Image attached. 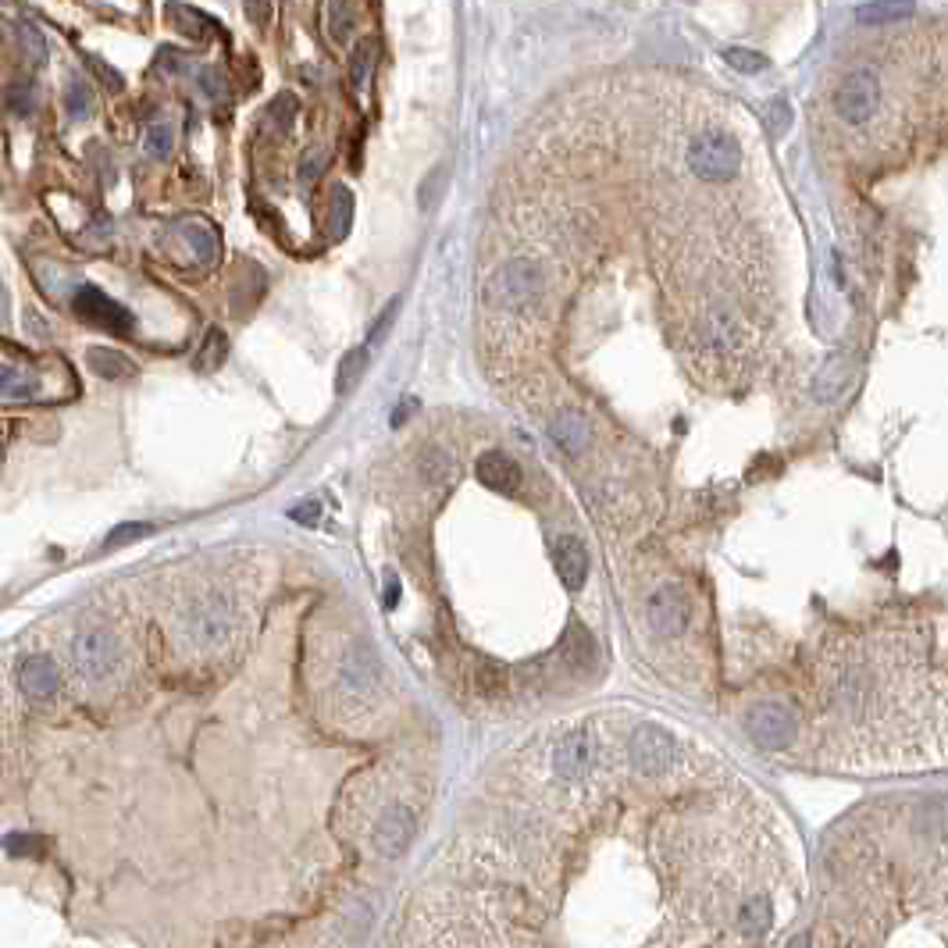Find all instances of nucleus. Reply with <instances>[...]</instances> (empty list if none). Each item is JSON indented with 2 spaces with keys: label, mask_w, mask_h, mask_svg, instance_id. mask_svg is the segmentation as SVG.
I'll use <instances>...</instances> for the list:
<instances>
[{
  "label": "nucleus",
  "mask_w": 948,
  "mask_h": 948,
  "mask_svg": "<svg viewBox=\"0 0 948 948\" xmlns=\"http://www.w3.org/2000/svg\"><path fill=\"white\" fill-rule=\"evenodd\" d=\"M25 321H29V332H33V336H40V339H47V336H50L47 321H43L36 311H25Z\"/></svg>",
  "instance_id": "48"
},
{
  "label": "nucleus",
  "mask_w": 948,
  "mask_h": 948,
  "mask_svg": "<svg viewBox=\"0 0 948 948\" xmlns=\"http://www.w3.org/2000/svg\"><path fill=\"white\" fill-rule=\"evenodd\" d=\"M15 36H18V47H22V54L29 58V65L33 68H43L47 65V40H43V33L36 29L33 22H18L15 25Z\"/></svg>",
  "instance_id": "29"
},
{
  "label": "nucleus",
  "mask_w": 948,
  "mask_h": 948,
  "mask_svg": "<svg viewBox=\"0 0 948 948\" xmlns=\"http://www.w3.org/2000/svg\"><path fill=\"white\" fill-rule=\"evenodd\" d=\"M200 82H204V93H207L211 100H221V97H225V82H221V72H218V68H204V72H200Z\"/></svg>",
  "instance_id": "45"
},
{
  "label": "nucleus",
  "mask_w": 948,
  "mask_h": 948,
  "mask_svg": "<svg viewBox=\"0 0 948 948\" xmlns=\"http://www.w3.org/2000/svg\"><path fill=\"white\" fill-rule=\"evenodd\" d=\"M72 663L79 678H86L90 685H107L122 671V642L115 638V631L100 628V624L82 628L72 638Z\"/></svg>",
  "instance_id": "7"
},
{
  "label": "nucleus",
  "mask_w": 948,
  "mask_h": 948,
  "mask_svg": "<svg viewBox=\"0 0 948 948\" xmlns=\"http://www.w3.org/2000/svg\"><path fill=\"white\" fill-rule=\"evenodd\" d=\"M289 517H293L296 524H318L321 521V503H318V499L296 503V507H289Z\"/></svg>",
  "instance_id": "42"
},
{
  "label": "nucleus",
  "mask_w": 948,
  "mask_h": 948,
  "mask_svg": "<svg viewBox=\"0 0 948 948\" xmlns=\"http://www.w3.org/2000/svg\"><path fill=\"white\" fill-rule=\"evenodd\" d=\"M564 660H567V667H574V671H592V667L599 663L596 638H592L585 628H574L571 635L564 638Z\"/></svg>",
  "instance_id": "24"
},
{
  "label": "nucleus",
  "mask_w": 948,
  "mask_h": 948,
  "mask_svg": "<svg viewBox=\"0 0 948 948\" xmlns=\"http://www.w3.org/2000/svg\"><path fill=\"white\" fill-rule=\"evenodd\" d=\"M546 428H549V439L560 446V450L567 453V457H585L589 453V446H592V425H589V417L581 414L578 407H560V410H553L549 414V421H546Z\"/></svg>",
  "instance_id": "14"
},
{
  "label": "nucleus",
  "mask_w": 948,
  "mask_h": 948,
  "mask_svg": "<svg viewBox=\"0 0 948 948\" xmlns=\"http://www.w3.org/2000/svg\"><path fill=\"white\" fill-rule=\"evenodd\" d=\"M417 474L428 489H446L453 482V457L439 446H428L421 457H417Z\"/></svg>",
  "instance_id": "23"
},
{
  "label": "nucleus",
  "mask_w": 948,
  "mask_h": 948,
  "mask_svg": "<svg viewBox=\"0 0 948 948\" xmlns=\"http://www.w3.org/2000/svg\"><path fill=\"white\" fill-rule=\"evenodd\" d=\"M414 834H417V820L407 806H385L382 817L371 827V845H375L378 856L400 859L403 852L410 849V842H414Z\"/></svg>",
  "instance_id": "13"
},
{
  "label": "nucleus",
  "mask_w": 948,
  "mask_h": 948,
  "mask_svg": "<svg viewBox=\"0 0 948 948\" xmlns=\"http://www.w3.org/2000/svg\"><path fill=\"white\" fill-rule=\"evenodd\" d=\"M90 68H93V72L100 75V79L107 82V86H111V90H122V75H118L115 68H107L104 61H100V58H90Z\"/></svg>",
  "instance_id": "47"
},
{
  "label": "nucleus",
  "mask_w": 948,
  "mask_h": 948,
  "mask_svg": "<svg viewBox=\"0 0 948 948\" xmlns=\"http://www.w3.org/2000/svg\"><path fill=\"white\" fill-rule=\"evenodd\" d=\"M296 111H300V100H296L293 93H282V97H275L268 104V111H264V118H261V132H271V136H286V132L293 129V122H296Z\"/></svg>",
  "instance_id": "25"
},
{
  "label": "nucleus",
  "mask_w": 948,
  "mask_h": 948,
  "mask_svg": "<svg viewBox=\"0 0 948 948\" xmlns=\"http://www.w3.org/2000/svg\"><path fill=\"white\" fill-rule=\"evenodd\" d=\"M368 364H371L368 346H353L350 353H343V360H339V371H336V389H339V393H353L360 378L368 375Z\"/></svg>",
  "instance_id": "27"
},
{
  "label": "nucleus",
  "mask_w": 948,
  "mask_h": 948,
  "mask_svg": "<svg viewBox=\"0 0 948 948\" xmlns=\"http://www.w3.org/2000/svg\"><path fill=\"white\" fill-rule=\"evenodd\" d=\"M685 164L699 182L720 186V182H731L742 172V147H738L728 132H717V129L699 132V136H692V143H688Z\"/></svg>",
  "instance_id": "6"
},
{
  "label": "nucleus",
  "mask_w": 948,
  "mask_h": 948,
  "mask_svg": "<svg viewBox=\"0 0 948 948\" xmlns=\"http://www.w3.org/2000/svg\"><path fill=\"white\" fill-rule=\"evenodd\" d=\"M4 852H8V856H40L43 842H40V834H8V838H4Z\"/></svg>",
  "instance_id": "39"
},
{
  "label": "nucleus",
  "mask_w": 948,
  "mask_h": 948,
  "mask_svg": "<svg viewBox=\"0 0 948 948\" xmlns=\"http://www.w3.org/2000/svg\"><path fill=\"white\" fill-rule=\"evenodd\" d=\"M646 617L660 638H681L692 624V592L681 581H663L649 596Z\"/></svg>",
  "instance_id": "11"
},
{
  "label": "nucleus",
  "mask_w": 948,
  "mask_h": 948,
  "mask_svg": "<svg viewBox=\"0 0 948 948\" xmlns=\"http://www.w3.org/2000/svg\"><path fill=\"white\" fill-rule=\"evenodd\" d=\"M628 763L638 777H649V781H663L671 777L681 763L688 760V749L660 724H638L628 735Z\"/></svg>",
  "instance_id": "5"
},
{
  "label": "nucleus",
  "mask_w": 948,
  "mask_h": 948,
  "mask_svg": "<svg viewBox=\"0 0 948 948\" xmlns=\"http://www.w3.org/2000/svg\"><path fill=\"white\" fill-rule=\"evenodd\" d=\"M353 29V4L350 0H328V36L336 43L350 40Z\"/></svg>",
  "instance_id": "33"
},
{
  "label": "nucleus",
  "mask_w": 948,
  "mask_h": 948,
  "mask_svg": "<svg viewBox=\"0 0 948 948\" xmlns=\"http://www.w3.org/2000/svg\"><path fill=\"white\" fill-rule=\"evenodd\" d=\"M553 567L567 589H581L589 578V549L578 535H560L553 542Z\"/></svg>",
  "instance_id": "17"
},
{
  "label": "nucleus",
  "mask_w": 948,
  "mask_h": 948,
  "mask_svg": "<svg viewBox=\"0 0 948 948\" xmlns=\"http://www.w3.org/2000/svg\"><path fill=\"white\" fill-rule=\"evenodd\" d=\"M225 350H229V339H225V332L221 328H211L204 339V346H200L197 360H193V368L200 371V375H211V371H218L221 364H225Z\"/></svg>",
  "instance_id": "28"
},
{
  "label": "nucleus",
  "mask_w": 948,
  "mask_h": 948,
  "mask_svg": "<svg viewBox=\"0 0 948 948\" xmlns=\"http://www.w3.org/2000/svg\"><path fill=\"white\" fill-rule=\"evenodd\" d=\"M735 924L745 931V938H763L774 927V902H770L767 891H752L749 899L738 906Z\"/></svg>",
  "instance_id": "20"
},
{
  "label": "nucleus",
  "mask_w": 948,
  "mask_h": 948,
  "mask_svg": "<svg viewBox=\"0 0 948 948\" xmlns=\"http://www.w3.org/2000/svg\"><path fill=\"white\" fill-rule=\"evenodd\" d=\"M382 688V660L364 642H346L336 660V692L346 703H368Z\"/></svg>",
  "instance_id": "8"
},
{
  "label": "nucleus",
  "mask_w": 948,
  "mask_h": 948,
  "mask_svg": "<svg viewBox=\"0 0 948 948\" xmlns=\"http://www.w3.org/2000/svg\"><path fill=\"white\" fill-rule=\"evenodd\" d=\"M788 125H792V107H788L785 97L770 100V129L781 136V132H788Z\"/></svg>",
  "instance_id": "41"
},
{
  "label": "nucleus",
  "mask_w": 948,
  "mask_h": 948,
  "mask_svg": "<svg viewBox=\"0 0 948 948\" xmlns=\"http://www.w3.org/2000/svg\"><path fill=\"white\" fill-rule=\"evenodd\" d=\"M834 115L845 125H867L881 107V79L874 68H852L838 86H834Z\"/></svg>",
  "instance_id": "9"
},
{
  "label": "nucleus",
  "mask_w": 948,
  "mask_h": 948,
  "mask_svg": "<svg viewBox=\"0 0 948 948\" xmlns=\"http://www.w3.org/2000/svg\"><path fill=\"white\" fill-rule=\"evenodd\" d=\"M4 107H8V111H11V115H15V118L33 115V107H36V100H33V86H22V82H15V86H8V93H4Z\"/></svg>",
  "instance_id": "37"
},
{
  "label": "nucleus",
  "mask_w": 948,
  "mask_h": 948,
  "mask_svg": "<svg viewBox=\"0 0 948 948\" xmlns=\"http://www.w3.org/2000/svg\"><path fill=\"white\" fill-rule=\"evenodd\" d=\"M371 68H375V47L364 40V43H357V50L350 54V82H353V90H357V93L368 90Z\"/></svg>",
  "instance_id": "32"
},
{
  "label": "nucleus",
  "mask_w": 948,
  "mask_h": 948,
  "mask_svg": "<svg viewBox=\"0 0 948 948\" xmlns=\"http://www.w3.org/2000/svg\"><path fill=\"white\" fill-rule=\"evenodd\" d=\"M474 471H478V478H482L485 489L499 492V496H514L517 489H521L524 474H521V464H517L514 457H507L503 450H489L478 457V464H474Z\"/></svg>",
  "instance_id": "16"
},
{
  "label": "nucleus",
  "mask_w": 948,
  "mask_h": 948,
  "mask_svg": "<svg viewBox=\"0 0 948 948\" xmlns=\"http://www.w3.org/2000/svg\"><path fill=\"white\" fill-rule=\"evenodd\" d=\"M86 364H90L93 375H100L104 382H129L139 371L122 350H107V346H93V350L86 353Z\"/></svg>",
  "instance_id": "22"
},
{
  "label": "nucleus",
  "mask_w": 948,
  "mask_h": 948,
  "mask_svg": "<svg viewBox=\"0 0 948 948\" xmlns=\"http://www.w3.org/2000/svg\"><path fill=\"white\" fill-rule=\"evenodd\" d=\"M239 628V606L229 589H207L179 610V631L197 649L225 646Z\"/></svg>",
  "instance_id": "1"
},
{
  "label": "nucleus",
  "mask_w": 948,
  "mask_h": 948,
  "mask_svg": "<svg viewBox=\"0 0 948 948\" xmlns=\"http://www.w3.org/2000/svg\"><path fill=\"white\" fill-rule=\"evenodd\" d=\"M396 314H400V300H393V303H389V307H385L382 314H378L375 328H371V332H368V343H378V339H382L385 332H389V325H393V321H396Z\"/></svg>",
  "instance_id": "43"
},
{
  "label": "nucleus",
  "mask_w": 948,
  "mask_h": 948,
  "mask_svg": "<svg viewBox=\"0 0 948 948\" xmlns=\"http://www.w3.org/2000/svg\"><path fill=\"white\" fill-rule=\"evenodd\" d=\"M164 18L172 22L175 33H182L186 40L193 43H211L214 36H218V22H214L211 15H204V11L189 8V4H179V0H172L168 8H164Z\"/></svg>",
  "instance_id": "19"
},
{
  "label": "nucleus",
  "mask_w": 948,
  "mask_h": 948,
  "mask_svg": "<svg viewBox=\"0 0 948 948\" xmlns=\"http://www.w3.org/2000/svg\"><path fill=\"white\" fill-rule=\"evenodd\" d=\"M175 232H179L182 246H186L189 257H193L200 268H211V264L218 261V232H214L204 218L175 221Z\"/></svg>",
  "instance_id": "18"
},
{
  "label": "nucleus",
  "mask_w": 948,
  "mask_h": 948,
  "mask_svg": "<svg viewBox=\"0 0 948 948\" xmlns=\"http://www.w3.org/2000/svg\"><path fill=\"white\" fill-rule=\"evenodd\" d=\"M175 147V125L172 122H150L143 132V150H147L154 161H164Z\"/></svg>",
  "instance_id": "30"
},
{
  "label": "nucleus",
  "mask_w": 948,
  "mask_h": 948,
  "mask_svg": "<svg viewBox=\"0 0 948 948\" xmlns=\"http://www.w3.org/2000/svg\"><path fill=\"white\" fill-rule=\"evenodd\" d=\"M478 688H482V695H503L507 692V671L496 663H482L478 667Z\"/></svg>",
  "instance_id": "38"
},
{
  "label": "nucleus",
  "mask_w": 948,
  "mask_h": 948,
  "mask_svg": "<svg viewBox=\"0 0 948 948\" xmlns=\"http://www.w3.org/2000/svg\"><path fill=\"white\" fill-rule=\"evenodd\" d=\"M325 168H328V150L325 147L303 150L300 164H296V179H300V186H314V182L325 175Z\"/></svg>",
  "instance_id": "34"
},
{
  "label": "nucleus",
  "mask_w": 948,
  "mask_h": 948,
  "mask_svg": "<svg viewBox=\"0 0 948 948\" xmlns=\"http://www.w3.org/2000/svg\"><path fill=\"white\" fill-rule=\"evenodd\" d=\"M724 65L735 68V72L742 75H756L767 68V58H763L760 50H745V47H728L724 50Z\"/></svg>",
  "instance_id": "36"
},
{
  "label": "nucleus",
  "mask_w": 948,
  "mask_h": 948,
  "mask_svg": "<svg viewBox=\"0 0 948 948\" xmlns=\"http://www.w3.org/2000/svg\"><path fill=\"white\" fill-rule=\"evenodd\" d=\"M65 111H68V118H72V122H86V118L93 115V90H90V82H82V79H72V82H68V90H65Z\"/></svg>",
  "instance_id": "31"
},
{
  "label": "nucleus",
  "mask_w": 948,
  "mask_h": 948,
  "mask_svg": "<svg viewBox=\"0 0 948 948\" xmlns=\"http://www.w3.org/2000/svg\"><path fill=\"white\" fill-rule=\"evenodd\" d=\"M546 289H549L546 268H542L535 257H510L507 264H499L489 275V282H485V300H489L496 311L524 314V311H532V307H539Z\"/></svg>",
  "instance_id": "2"
},
{
  "label": "nucleus",
  "mask_w": 948,
  "mask_h": 948,
  "mask_svg": "<svg viewBox=\"0 0 948 948\" xmlns=\"http://www.w3.org/2000/svg\"><path fill=\"white\" fill-rule=\"evenodd\" d=\"M749 325L731 311H710L688 332V350L706 364H731L749 353Z\"/></svg>",
  "instance_id": "3"
},
{
  "label": "nucleus",
  "mask_w": 948,
  "mask_h": 948,
  "mask_svg": "<svg viewBox=\"0 0 948 948\" xmlns=\"http://www.w3.org/2000/svg\"><path fill=\"white\" fill-rule=\"evenodd\" d=\"M246 18H250L257 29H264V25H268V18H271L268 0H246Z\"/></svg>",
  "instance_id": "46"
},
{
  "label": "nucleus",
  "mask_w": 948,
  "mask_h": 948,
  "mask_svg": "<svg viewBox=\"0 0 948 948\" xmlns=\"http://www.w3.org/2000/svg\"><path fill=\"white\" fill-rule=\"evenodd\" d=\"M350 218H353V197H350V189H343L339 186L336 193H332V236L336 239H343L346 232H350Z\"/></svg>",
  "instance_id": "35"
},
{
  "label": "nucleus",
  "mask_w": 948,
  "mask_h": 948,
  "mask_svg": "<svg viewBox=\"0 0 948 948\" xmlns=\"http://www.w3.org/2000/svg\"><path fill=\"white\" fill-rule=\"evenodd\" d=\"M72 307L82 321H90L97 328H107V332H129L136 325L129 307H122L118 300H111L107 293H100L97 286H79L72 296Z\"/></svg>",
  "instance_id": "12"
},
{
  "label": "nucleus",
  "mask_w": 948,
  "mask_h": 948,
  "mask_svg": "<svg viewBox=\"0 0 948 948\" xmlns=\"http://www.w3.org/2000/svg\"><path fill=\"white\" fill-rule=\"evenodd\" d=\"M442 179H446V172H442V168H435V172L428 175L425 186H421V207H425V211L435 204V197L442 193Z\"/></svg>",
  "instance_id": "44"
},
{
  "label": "nucleus",
  "mask_w": 948,
  "mask_h": 948,
  "mask_svg": "<svg viewBox=\"0 0 948 948\" xmlns=\"http://www.w3.org/2000/svg\"><path fill=\"white\" fill-rule=\"evenodd\" d=\"M150 532H154V524H122V528H115V532L107 535L104 546L118 549V546H125V542H136V539H143V535H150Z\"/></svg>",
  "instance_id": "40"
},
{
  "label": "nucleus",
  "mask_w": 948,
  "mask_h": 948,
  "mask_svg": "<svg viewBox=\"0 0 948 948\" xmlns=\"http://www.w3.org/2000/svg\"><path fill=\"white\" fill-rule=\"evenodd\" d=\"M745 731L763 752H785L792 749L795 735H799V720L788 710L785 703H774V699H760L752 703L745 713Z\"/></svg>",
  "instance_id": "10"
},
{
  "label": "nucleus",
  "mask_w": 948,
  "mask_h": 948,
  "mask_svg": "<svg viewBox=\"0 0 948 948\" xmlns=\"http://www.w3.org/2000/svg\"><path fill=\"white\" fill-rule=\"evenodd\" d=\"M549 767H553V777L560 785H585V781L599 777V770H603V742H599V735L589 724L567 728L553 742V749H549Z\"/></svg>",
  "instance_id": "4"
},
{
  "label": "nucleus",
  "mask_w": 948,
  "mask_h": 948,
  "mask_svg": "<svg viewBox=\"0 0 948 948\" xmlns=\"http://www.w3.org/2000/svg\"><path fill=\"white\" fill-rule=\"evenodd\" d=\"M18 685H22L25 699H33V703H50L61 688L58 663L43 653L29 656V660H22V667H18Z\"/></svg>",
  "instance_id": "15"
},
{
  "label": "nucleus",
  "mask_w": 948,
  "mask_h": 948,
  "mask_svg": "<svg viewBox=\"0 0 948 948\" xmlns=\"http://www.w3.org/2000/svg\"><path fill=\"white\" fill-rule=\"evenodd\" d=\"M396 603H400V581L385 578V606H396Z\"/></svg>",
  "instance_id": "49"
},
{
  "label": "nucleus",
  "mask_w": 948,
  "mask_h": 948,
  "mask_svg": "<svg viewBox=\"0 0 948 948\" xmlns=\"http://www.w3.org/2000/svg\"><path fill=\"white\" fill-rule=\"evenodd\" d=\"M36 393H40V378L15 368V364H0V396H8V400H33Z\"/></svg>",
  "instance_id": "26"
},
{
  "label": "nucleus",
  "mask_w": 948,
  "mask_h": 948,
  "mask_svg": "<svg viewBox=\"0 0 948 948\" xmlns=\"http://www.w3.org/2000/svg\"><path fill=\"white\" fill-rule=\"evenodd\" d=\"M916 15L913 0H867L863 8H856V22L867 29H881V25H899Z\"/></svg>",
  "instance_id": "21"
}]
</instances>
